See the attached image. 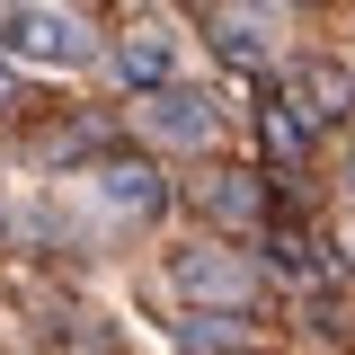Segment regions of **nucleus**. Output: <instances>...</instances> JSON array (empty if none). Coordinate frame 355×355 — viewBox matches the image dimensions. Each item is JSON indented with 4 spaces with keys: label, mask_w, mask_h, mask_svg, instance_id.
I'll return each mask as SVG.
<instances>
[{
    "label": "nucleus",
    "mask_w": 355,
    "mask_h": 355,
    "mask_svg": "<svg viewBox=\"0 0 355 355\" xmlns=\"http://www.w3.org/2000/svg\"><path fill=\"white\" fill-rule=\"evenodd\" d=\"M0 44L36 71H89L98 62V36L71 0H0Z\"/></svg>",
    "instance_id": "nucleus-1"
},
{
    "label": "nucleus",
    "mask_w": 355,
    "mask_h": 355,
    "mask_svg": "<svg viewBox=\"0 0 355 355\" xmlns=\"http://www.w3.org/2000/svg\"><path fill=\"white\" fill-rule=\"evenodd\" d=\"M169 293L178 302H205V311H249L258 302V266L240 258V249H214V240H196V249H169Z\"/></svg>",
    "instance_id": "nucleus-2"
},
{
    "label": "nucleus",
    "mask_w": 355,
    "mask_h": 355,
    "mask_svg": "<svg viewBox=\"0 0 355 355\" xmlns=\"http://www.w3.org/2000/svg\"><path fill=\"white\" fill-rule=\"evenodd\" d=\"M142 133L160 142V151H205L214 142V98H196V89H178V80H160V89H142Z\"/></svg>",
    "instance_id": "nucleus-3"
},
{
    "label": "nucleus",
    "mask_w": 355,
    "mask_h": 355,
    "mask_svg": "<svg viewBox=\"0 0 355 355\" xmlns=\"http://www.w3.org/2000/svg\"><path fill=\"white\" fill-rule=\"evenodd\" d=\"M89 196H98V214H116V222H151L160 214V169L151 160H98Z\"/></svg>",
    "instance_id": "nucleus-4"
},
{
    "label": "nucleus",
    "mask_w": 355,
    "mask_h": 355,
    "mask_svg": "<svg viewBox=\"0 0 355 355\" xmlns=\"http://www.w3.org/2000/svg\"><path fill=\"white\" fill-rule=\"evenodd\" d=\"M116 80L142 98V89H160V80H178V36L169 27H125L116 36Z\"/></svg>",
    "instance_id": "nucleus-5"
},
{
    "label": "nucleus",
    "mask_w": 355,
    "mask_h": 355,
    "mask_svg": "<svg viewBox=\"0 0 355 355\" xmlns=\"http://www.w3.org/2000/svg\"><path fill=\"white\" fill-rule=\"evenodd\" d=\"M214 44L231 53V62H266L275 44H266V18H249V9H222L214 18Z\"/></svg>",
    "instance_id": "nucleus-6"
},
{
    "label": "nucleus",
    "mask_w": 355,
    "mask_h": 355,
    "mask_svg": "<svg viewBox=\"0 0 355 355\" xmlns=\"http://www.w3.org/2000/svg\"><path fill=\"white\" fill-rule=\"evenodd\" d=\"M205 205H214L222 222H240V214H258V187H205Z\"/></svg>",
    "instance_id": "nucleus-7"
},
{
    "label": "nucleus",
    "mask_w": 355,
    "mask_h": 355,
    "mask_svg": "<svg viewBox=\"0 0 355 355\" xmlns=\"http://www.w3.org/2000/svg\"><path fill=\"white\" fill-rule=\"evenodd\" d=\"M0 107H9V71H0Z\"/></svg>",
    "instance_id": "nucleus-8"
},
{
    "label": "nucleus",
    "mask_w": 355,
    "mask_h": 355,
    "mask_svg": "<svg viewBox=\"0 0 355 355\" xmlns=\"http://www.w3.org/2000/svg\"><path fill=\"white\" fill-rule=\"evenodd\" d=\"M347 187H355V151H347Z\"/></svg>",
    "instance_id": "nucleus-9"
}]
</instances>
